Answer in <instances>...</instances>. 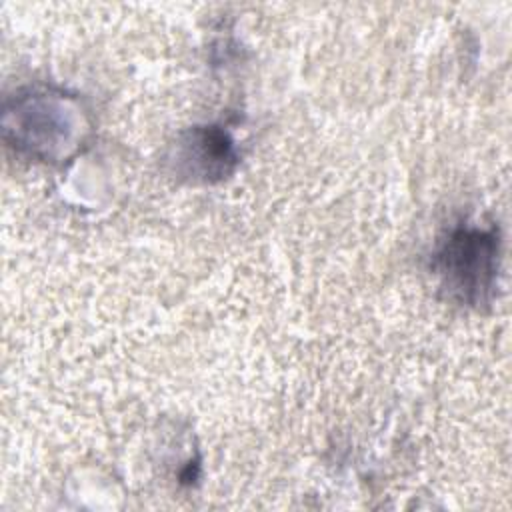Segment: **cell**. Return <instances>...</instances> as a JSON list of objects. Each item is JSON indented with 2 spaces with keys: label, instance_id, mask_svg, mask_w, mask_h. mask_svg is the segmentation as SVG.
Returning a JSON list of instances; mask_svg holds the SVG:
<instances>
[{
  "label": "cell",
  "instance_id": "6da1fadb",
  "mask_svg": "<svg viewBox=\"0 0 512 512\" xmlns=\"http://www.w3.org/2000/svg\"><path fill=\"white\" fill-rule=\"evenodd\" d=\"M442 286L460 302L482 304L490 298L498 270V234L494 230L458 228L434 254Z\"/></svg>",
  "mask_w": 512,
  "mask_h": 512
}]
</instances>
